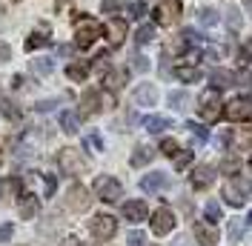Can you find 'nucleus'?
Returning <instances> with one entry per match:
<instances>
[{"mask_svg":"<svg viewBox=\"0 0 252 246\" xmlns=\"http://www.w3.org/2000/svg\"><path fill=\"white\" fill-rule=\"evenodd\" d=\"M124 6H126V0H103V3H100V12H103V15H118Z\"/></svg>","mask_w":252,"mask_h":246,"instance_id":"obj_33","label":"nucleus"},{"mask_svg":"<svg viewBox=\"0 0 252 246\" xmlns=\"http://www.w3.org/2000/svg\"><path fill=\"white\" fill-rule=\"evenodd\" d=\"M132 100H135L138 106H155V103H158V89H155V83H141V86L132 92Z\"/></svg>","mask_w":252,"mask_h":246,"instance_id":"obj_15","label":"nucleus"},{"mask_svg":"<svg viewBox=\"0 0 252 246\" xmlns=\"http://www.w3.org/2000/svg\"><path fill=\"white\" fill-rule=\"evenodd\" d=\"M124 217L129 223H141L149 217V209H146V203L143 200H126L124 203Z\"/></svg>","mask_w":252,"mask_h":246,"instance_id":"obj_14","label":"nucleus"},{"mask_svg":"<svg viewBox=\"0 0 252 246\" xmlns=\"http://www.w3.org/2000/svg\"><path fill=\"white\" fill-rule=\"evenodd\" d=\"M103 83H106V89H121V86L126 83V72H124V69H121V72H115V69H112V72H106Z\"/></svg>","mask_w":252,"mask_h":246,"instance_id":"obj_28","label":"nucleus"},{"mask_svg":"<svg viewBox=\"0 0 252 246\" xmlns=\"http://www.w3.org/2000/svg\"><path fill=\"white\" fill-rule=\"evenodd\" d=\"M58 163H61L63 175H69V178H78V175H86V169H89V163H86V157L78 152V149H61V154H58Z\"/></svg>","mask_w":252,"mask_h":246,"instance_id":"obj_3","label":"nucleus"},{"mask_svg":"<svg viewBox=\"0 0 252 246\" xmlns=\"http://www.w3.org/2000/svg\"><path fill=\"white\" fill-rule=\"evenodd\" d=\"M175 246H189V244H187V238H181V241H175Z\"/></svg>","mask_w":252,"mask_h":246,"instance_id":"obj_50","label":"nucleus"},{"mask_svg":"<svg viewBox=\"0 0 252 246\" xmlns=\"http://www.w3.org/2000/svg\"><path fill=\"white\" fill-rule=\"evenodd\" d=\"M129 246H146V235L138 229H132L129 232Z\"/></svg>","mask_w":252,"mask_h":246,"instance_id":"obj_41","label":"nucleus"},{"mask_svg":"<svg viewBox=\"0 0 252 246\" xmlns=\"http://www.w3.org/2000/svg\"><path fill=\"white\" fill-rule=\"evenodd\" d=\"M52 40H49V26H40V29L29 34V40H26V52H34V49H46Z\"/></svg>","mask_w":252,"mask_h":246,"instance_id":"obj_20","label":"nucleus"},{"mask_svg":"<svg viewBox=\"0 0 252 246\" xmlns=\"http://www.w3.org/2000/svg\"><path fill=\"white\" fill-rule=\"evenodd\" d=\"M244 232H247V226H244V220H238V217H232V223H229V241L232 244H241L244 241Z\"/></svg>","mask_w":252,"mask_h":246,"instance_id":"obj_29","label":"nucleus"},{"mask_svg":"<svg viewBox=\"0 0 252 246\" xmlns=\"http://www.w3.org/2000/svg\"><path fill=\"white\" fill-rule=\"evenodd\" d=\"M187 129L195 135V140H198V143H206V140H209V132H206L201 123H187Z\"/></svg>","mask_w":252,"mask_h":246,"instance_id":"obj_37","label":"nucleus"},{"mask_svg":"<svg viewBox=\"0 0 252 246\" xmlns=\"http://www.w3.org/2000/svg\"><path fill=\"white\" fill-rule=\"evenodd\" d=\"M106 40H109V46H121L126 40V20L121 17H112L109 23H106Z\"/></svg>","mask_w":252,"mask_h":246,"instance_id":"obj_16","label":"nucleus"},{"mask_svg":"<svg viewBox=\"0 0 252 246\" xmlns=\"http://www.w3.org/2000/svg\"><path fill=\"white\" fill-rule=\"evenodd\" d=\"M37 212H40V198L32 195V192H23V195L17 198V215L23 217V220H34Z\"/></svg>","mask_w":252,"mask_h":246,"instance_id":"obj_12","label":"nucleus"},{"mask_svg":"<svg viewBox=\"0 0 252 246\" xmlns=\"http://www.w3.org/2000/svg\"><path fill=\"white\" fill-rule=\"evenodd\" d=\"M149 223H152V232H155V235H160V238H163V235H169V232L175 229V215H172V209L160 206L155 215H152V220H149Z\"/></svg>","mask_w":252,"mask_h":246,"instance_id":"obj_11","label":"nucleus"},{"mask_svg":"<svg viewBox=\"0 0 252 246\" xmlns=\"http://www.w3.org/2000/svg\"><path fill=\"white\" fill-rule=\"evenodd\" d=\"M223 115H226V121L232 123H244V121H252V100L250 97H232L226 109H223Z\"/></svg>","mask_w":252,"mask_h":246,"instance_id":"obj_6","label":"nucleus"},{"mask_svg":"<svg viewBox=\"0 0 252 246\" xmlns=\"http://www.w3.org/2000/svg\"><path fill=\"white\" fill-rule=\"evenodd\" d=\"M152 37H155V26H152V23L141 26V29H138V34H135V40H138V43H149Z\"/></svg>","mask_w":252,"mask_h":246,"instance_id":"obj_36","label":"nucleus"},{"mask_svg":"<svg viewBox=\"0 0 252 246\" xmlns=\"http://www.w3.org/2000/svg\"><path fill=\"white\" fill-rule=\"evenodd\" d=\"M172 160H175V169H178V172L187 169L189 163H192V152H178V154L172 157Z\"/></svg>","mask_w":252,"mask_h":246,"instance_id":"obj_39","label":"nucleus"},{"mask_svg":"<svg viewBox=\"0 0 252 246\" xmlns=\"http://www.w3.org/2000/svg\"><path fill=\"white\" fill-rule=\"evenodd\" d=\"M235 140V135H232V129H226V132H220L218 135V143L223 146V149H229V143Z\"/></svg>","mask_w":252,"mask_h":246,"instance_id":"obj_44","label":"nucleus"},{"mask_svg":"<svg viewBox=\"0 0 252 246\" xmlns=\"http://www.w3.org/2000/svg\"><path fill=\"white\" fill-rule=\"evenodd\" d=\"M169 103L172 109H187V92H169Z\"/></svg>","mask_w":252,"mask_h":246,"instance_id":"obj_40","label":"nucleus"},{"mask_svg":"<svg viewBox=\"0 0 252 246\" xmlns=\"http://www.w3.org/2000/svg\"><path fill=\"white\" fill-rule=\"evenodd\" d=\"M238 169H241V157H238V154H226V157H223V163H220V172L235 175Z\"/></svg>","mask_w":252,"mask_h":246,"instance_id":"obj_32","label":"nucleus"},{"mask_svg":"<svg viewBox=\"0 0 252 246\" xmlns=\"http://www.w3.org/2000/svg\"><path fill=\"white\" fill-rule=\"evenodd\" d=\"M0 160H3V152H0Z\"/></svg>","mask_w":252,"mask_h":246,"instance_id":"obj_52","label":"nucleus"},{"mask_svg":"<svg viewBox=\"0 0 252 246\" xmlns=\"http://www.w3.org/2000/svg\"><path fill=\"white\" fill-rule=\"evenodd\" d=\"M52 106H55V100H40V103H37V112H49Z\"/></svg>","mask_w":252,"mask_h":246,"instance_id":"obj_47","label":"nucleus"},{"mask_svg":"<svg viewBox=\"0 0 252 246\" xmlns=\"http://www.w3.org/2000/svg\"><path fill=\"white\" fill-rule=\"evenodd\" d=\"M12 89H23V77H20V75L12 77Z\"/></svg>","mask_w":252,"mask_h":246,"instance_id":"obj_48","label":"nucleus"},{"mask_svg":"<svg viewBox=\"0 0 252 246\" xmlns=\"http://www.w3.org/2000/svg\"><path fill=\"white\" fill-rule=\"evenodd\" d=\"M89 203H92V198H89V189H86V186H80V184L69 186V192H66V206H69L72 212H86Z\"/></svg>","mask_w":252,"mask_h":246,"instance_id":"obj_10","label":"nucleus"},{"mask_svg":"<svg viewBox=\"0 0 252 246\" xmlns=\"http://www.w3.org/2000/svg\"><path fill=\"white\" fill-rule=\"evenodd\" d=\"M83 146H86L89 152H103V138H100L97 132H86V138H83Z\"/></svg>","mask_w":252,"mask_h":246,"instance_id":"obj_30","label":"nucleus"},{"mask_svg":"<svg viewBox=\"0 0 252 246\" xmlns=\"http://www.w3.org/2000/svg\"><path fill=\"white\" fill-rule=\"evenodd\" d=\"M209 80L215 83V89H223V86L235 83V75H232V72H226V69H212V72H209Z\"/></svg>","mask_w":252,"mask_h":246,"instance_id":"obj_24","label":"nucleus"},{"mask_svg":"<svg viewBox=\"0 0 252 246\" xmlns=\"http://www.w3.org/2000/svg\"><path fill=\"white\" fill-rule=\"evenodd\" d=\"M15 235V223H0V244H6Z\"/></svg>","mask_w":252,"mask_h":246,"instance_id":"obj_42","label":"nucleus"},{"mask_svg":"<svg viewBox=\"0 0 252 246\" xmlns=\"http://www.w3.org/2000/svg\"><path fill=\"white\" fill-rule=\"evenodd\" d=\"M61 126H63V132H66V135H78L80 118L75 115V112H63V115H61Z\"/></svg>","mask_w":252,"mask_h":246,"instance_id":"obj_25","label":"nucleus"},{"mask_svg":"<svg viewBox=\"0 0 252 246\" xmlns=\"http://www.w3.org/2000/svg\"><path fill=\"white\" fill-rule=\"evenodd\" d=\"M166 184H169V181H166L163 172H152V175H143L141 178V189L143 192H160Z\"/></svg>","mask_w":252,"mask_h":246,"instance_id":"obj_19","label":"nucleus"},{"mask_svg":"<svg viewBox=\"0 0 252 246\" xmlns=\"http://www.w3.org/2000/svg\"><path fill=\"white\" fill-rule=\"evenodd\" d=\"M201 75H204V72H201L198 66H192V63H189V66H178V69H175V77H178L181 83H195V80H201Z\"/></svg>","mask_w":252,"mask_h":246,"instance_id":"obj_22","label":"nucleus"},{"mask_svg":"<svg viewBox=\"0 0 252 246\" xmlns=\"http://www.w3.org/2000/svg\"><path fill=\"white\" fill-rule=\"evenodd\" d=\"M100 37V23L94 17H80L75 23V46L78 49H89Z\"/></svg>","mask_w":252,"mask_h":246,"instance_id":"obj_4","label":"nucleus"},{"mask_svg":"<svg viewBox=\"0 0 252 246\" xmlns=\"http://www.w3.org/2000/svg\"><path fill=\"white\" fill-rule=\"evenodd\" d=\"M43 184H46V198H52L55 189H58V178L55 175H43Z\"/></svg>","mask_w":252,"mask_h":246,"instance_id":"obj_43","label":"nucleus"},{"mask_svg":"<svg viewBox=\"0 0 252 246\" xmlns=\"http://www.w3.org/2000/svg\"><path fill=\"white\" fill-rule=\"evenodd\" d=\"M0 115H3L6 121H12V123L20 121V109H17L9 97H0Z\"/></svg>","mask_w":252,"mask_h":246,"instance_id":"obj_27","label":"nucleus"},{"mask_svg":"<svg viewBox=\"0 0 252 246\" xmlns=\"http://www.w3.org/2000/svg\"><path fill=\"white\" fill-rule=\"evenodd\" d=\"M192 186L195 189H209V186L215 184V166H209V163H201V166H195L192 172Z\"/></svg>","mask_w":252,"mask_h":246,"instance_id":"obj_13","label":"nucleus"},{"mask_svg":"<svg viewBox=\"0 0 252 246\" xmlns=\"http://www.w3.org/2000/svg\"><path fill=\"white\" fill-rule=\"evenodd\" d=\"M61 246H83V244H80L78 238H66V241H63Z\"/></svg>","mask_w":252,"mask_h":246,"instance_id":"obj_49","label":"nucleus"},{"mask_svg":"<svg viewBox=\"0 0 252 246\" xmlns=\"http://www.w3.org/2000/svg\"><path fill=\"white\" fill-rule=\"evenodd\" d=\"M223 198L229 206H244L252 198V178H229L223 186Z\"/></svg>","mask_w":252,"mask_h":246,"instance_id":"obj_1","label":"nucleus"},{"mask_svg":"<svg viewBox=\"0 0 252 246\" xmlns=\"http://www.w3.org/2000/svg\"><path fill=\"white\" fill-rule=\"evenodd\" d=\"M204 217L209 220V223H218V220H220V203H218V200H206Z\"/></svg>","mask_w":252,"mask_h":246,"instance_id":"obj_31","label":"nucleus"},{"mask_svg":"<svg viewBox=\"0 0 252 246\" xmlns=\"http://www.w3.org/2000/svg\"><path fill=\"white\" fill-rule=\"evenodd\" d=\"M89 232H92L97 241H109L112 235L118 232V220L112 215H94L89 220Z\"/></svg>","mask_w":252,"mask_h":246,"instance_id":"obj_9","label":"nucleus"},{"mask_svg":"<svg viewBox=\"0 0 252 246\" xmlns=\"http://www.w3.org/2000/svg\"><path fill=\"white\" fill-rule=\"evenodd\" d=\"M195 241H198V246H218L215 223H195Z\"/></svg>","mask_w":252,"mask_h":246,"instance_id":"obj_17","label":"nucleus"},{"mask_svg":"<svg viewBox=\"0 0 252 246\" xmlns=\"http://www.w3.org/2000/svg\"><path fill=\"white\" fill-rule=\"evenodd\" d=\"M89 72H92V63H89V61H75V63H69V66H66V77H69V80H75V83L86 80Z\"/></svg>","mask_w":252,"mask_h":246,"instance_id":"obj_18","label":"nucleus"},{"mask_svg":"<svg viewBox=\"0 0 252 246\" xmlns=\"http://www.w3.org/2000/svg\"><path fill=\"white\" fill-rule=\"evenodd\" d=\"M160 152L166 154V157H175V154L181 152V146H178V140L175 138H163L160 140Z\"/></svg>","mask_w":252,"mask_h":246,"instance_id":"obj_34","label":"nucleus"},{"mask_svg":"<svg viewBox=\"0 0 252 246\" xmlns=\"http://www.w3.org/2000/svg\"><path fill=\"white\" fill-rule=\"evenodd\" d=\"M198 20H201V26H215L218 23V12L215 9H201Z\"/></svg>","mask_w":252,"mask_h":246,"instance_id":"obj_38","label":"nucleus"},{"mask_svg":"<svg viewBox=\"0 0 252 246\" xmlns=\"http://www.w3.org/2000/svg\"><path fill=\"white\" fill-rule=\"evenodd\" d=\"M172 121L169 118H163V115H152V118H143V129L146 132H152V135H160L163 129H169Z\"/></svg>","mask_w":252,"mask_h":246,"instance_id":"obj_21","label":"nucleus"},{"mask_svg":"<svg viewBox=\"0 0 252 246\" xmlns=\"http://www.w3.org/2000/svg\"><path fill=\"white\" fill-rule=\"evenodd\" d=\"M152 157H155V152H152L149 146H138V149L132 152V160H129V163H132V166L138 169V166H146V163H149Z\"/></svg>","mask_w":252,"mask_h":246,"instance_id":"obj_26","label":"nucleus"},{"mask_svg":"<svg viewBox=\"0 0 252 246\" xmlns=\"http://www.w3.org/2000/svg\"><path fill=\"white\" fill-rule=\"evenodd\" d=\"M29 69L34 77H49L52 69H55V63L49 61V58H37V61H29Z\"/></svg>","mask_w":252,"mask_h":246,"instance_id":"obj_23","label":"nucleus"},{"mask_svg":"<svg viewBox=\"0 0 252 246\" xmlns=\"http://www.w3.org/2000/svg\"><path fill=\"white\" fill-rule=\"evenodd\" d=\"M223 103H220V89H206V92H201V97H198V115L204 118L206 123H215L223 115Z\"/></svg>","mask_w":252,"mask_h":246,"instance_id":"obj_2","label":"nucleus"},{"mask_svg":"<svg viewBox=\"0 0 252 246\" xmlns=\"http://www.w3.org/2000/svg\"><path fill=\"white\" fill-rule=\"evenodd\" d=\"M146 9H149V6H146L143 0H135V3H129V15L135 17V20H143V17H146Z\"/></svg>","mask_w":252,"mask_h":246,"instance_id":"obj_35","label":"nucleus"},{"mask_svg":"<svg viewBox=\"0 0 252 246\" xmlns=\"http://www.w3.org/2000/svg\"><path fill=\"white\" fill-rule=\"evenodd\" d=\"M250 169H252V160H250Z\"/></svg>","mask_w":252,"mask_h":246,"instance_id":"obj_53","label":"nucleus"},{"mask_svg":"<svg viewBox=\"0 0 252 246\" xmlns=\"http://www.w3.org/2000/svg\"><path fill=\"white\" fill-rule=\"evenodd\" d=\"M6 61H12V49H9V43L0 40V63H6Z\"/></svg>","mask_w":252,"mask_h":246,"instance_id":"obj_45","label":"nucleus"},{"mask_svg":"<svg viewBox=\"0 0 252 246\" xmlns=\"http://www.w3.org/2000/svg\"><path fill=\"white\" fill-rule=\"evenodd\" d=\"M247 220H250V223H252V212H250V217H247Z\"/></svg>","mask_w":252,"mask_h":246,"instance_id":"obj_51","label":"nucleus"},{"mask_svg":"<svg viewBox=\"0 0 252 246\" xmlns=\"http://www.w3.org/2000/svg\"><path fill=\"white\" fill-rule=\"evenodd\" d=\"M94 195L103 203H118V200L124 198V186L118 184L112 175H97L94 178Z\"/></svg>","mask_w":252,"mask_h":246,"instance_id":"obj_5","label":"nucleus"},{"mask_svg":"<svg viewBox=\"0 0 252 246\" xmlns=\"http://www.w3.org/2000/svg\"><path fill=\"white\" fill-rule=\"evenodd\" d=\"M132 66H135L138 72H146V69H149V61H146L143 55H138V58H135V63H132Z\"/></svg>","mask_w":252,"mask_h":246,"instance_id":"obj_46","label":"nucleus"},{"mask_svg":"<svg viewBox=\"0 0 252 246\" xmlns=\"http://www.w3.org/2000/svg\"><path fill=\"white\" fill-rule=\"evenodd\" d=\"M181 12H184V3L181 0H163L155 9V23L158 26H172V23H178Z\"/></svg>","mask_w":252,"mask_h":246,"instance_id":"obj_7","label":"nucleus"},{"mask_svg":"<svg viewBox=\"0 0 252 246\" xmlns=\"http://www.w3.org/2000/svg\"><path fill=\"white\" fill-rule=\"evenodd\" d=\"M80 103H83V106H80V115H83V118H92V115H97L103 106H112V97L103 100V94L97 92V89H86L83 97H80Z\"/></svg>","mask_w":252,"mask_h":246,"instance_id":"obj_8","label":"nucleus"}]
</instances>
